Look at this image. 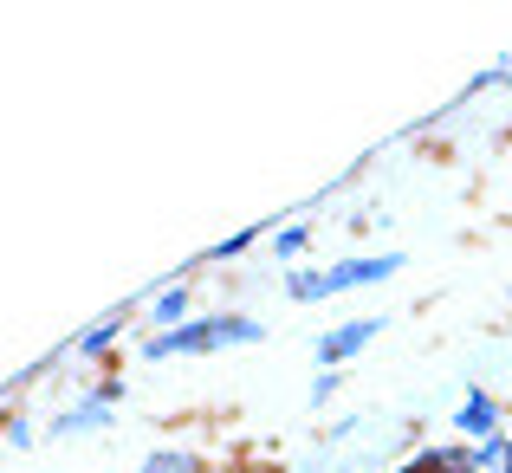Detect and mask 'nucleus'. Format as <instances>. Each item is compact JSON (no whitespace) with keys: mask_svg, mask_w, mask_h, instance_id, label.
I'll list each match as a JSON object with an SVG mask.
<instances>
[{"mask_svg":"<svg viewBox=\"0 0 512 473\" xmlns=\"http://www.w3.org/2000/svg\"><path fill=\"white\" fill-rule=\"evenodd\" d=\"M260 234H266V227H240V234H234V240H221V247H214L208 260H240V253H247V247H253Z\"/></svg>","mask_w":512,"mask_h":473,"instance_id":"9d476101","label":"nucleus"},{"mask_svg":"<svg viewBox=\"0 0 512 473\" xmlns=\"http://www.w3.org/2000/svg\"><path fill=\"white\" fill-rule=\"evenodd\" d=\"M150 324H156V337L188 324V286H182V279H169L163 292H150Z\"/></svg>","mask_w":512,"mask_h":473,"instance_id":"423d86ee","label":"nucleus"},{"mask_svg":"<svg viewBox=\"0 0 512 473\" xmlns=\"http://www.w3.org/2000/svg\"><path fill=\"white\" fill-rule=\"evenodd\" d=\"M338 383H344L338 370H318V376H312V396H305V402H312V409H325V402L338 396Z\"/></svg>","mask_w":512,"mask_h":473,"instance_id":"9b49d317","label":"nucleus"},{"mask_svg":"<svg viewBox=\"0 0 512 473\" xmlns=\"http://www.w3.org/2000/svg\"><path fill=\"white\" fill-rule=\"evenodd\" d=\"M376 337H383V318H350V324H331V331L318 337V363H325V370H338V363H350L357 350H370Z\"/></svg>","mask_w":512,"mask_h":473,"instance_id":"7ed1b4c3","label":"nucleus"},{"mask_svg":"<svg viewBox=\"0 0 512 473\" xmlns=\"http://www.w3.org/2000/svg\"><path fill=\"white\" fill-rule=\"evenodd\" d=\"M111 409H117V396H85V402H72V409L59 415V435H98V428H111Z\"/></svg>","mask_w":512,"mask_h":473,"instance_id":"39448f33","label":"nucleus"},{"mask_svg":"<svg viewBox=\"0 0 512 473\" xmlns=\"http://www.w3.org/2000/svg\"><path fill=\"white\" fill-rule=\"evenodd\" d=\"M506 415H512V409H500L487 389H467V396H461V415H454V428H461V435L480 448V441H500V422H506Z\"/></svg>","mask_w":512,"mask_h":473,"instance_id":"20e7f679","label":"nucleus"},{"mask_svg":"<svg viewBox=\"0 0 512 473\" xmlns=\"http://www.w3.org/2000/svg\"><path fill=\"white\" fill-rule=\"evenodd\" d=\"M409 473H441V467L428 461V454H415V461H409Z\"/></svg>","mask_w":512,"mask_h":473,"instance_id":"ddd939ff","label":"nucleus"},{"mask_svg":"<svg viewBox=\"0 0 512 473\" xmlns=\"http://www.w3.org/2000/svg\"><path fill=\"white\" fill-rule=\"evenodd\" d=\"M402 260H409V253H370V260L318 266V286H325V299H331V292H363V286H376V279H396Z\"/></svg>","mask_w":512,"mask_h":473,"instance_id":"f03ea898","label":"nucleus"},{"mask_svg":"<svg viewBox=\"0 0 512 473\" xmlns=\"http://www.w3.org/2000/svg\"><path fill=\"white\" fill-rule=\"evenodd\" d=\"M305 247H312V234H305V227H279V234H273V260H299Z\"/></svg>","mask_w":512,"mask_h":473,"instance_id":"1a4fd4ad","label":"nucleus"},{"mask_svg":"<svg viewBox=\"0 0 512 473\" xmlns=\"http://www.w3.org/2000/svg\"><path fill=\"white\" fill-rule=\"evenodd\" d=\"M137 473H201V461H195V454H182V448H156Z\"/></svg>","mask_w":512,"mask_h":473,"instance_id":"6e6552de","label":"nucleus"},{"mask_svg":"<svg viewBox=\"0 0 512 473\" xmlns=\"http://www.w3.org/2000/svg\"><path fill=\"white\" fill-rule=\"evenodd\" d=\"M266 324L247 318V312H214V318H188L182 331H163L143 344V357L163 363V357H208V350H227V344H260Z\"/></svg>","mask_w":512,"mask_h":473,"instance_id":"f257e3e1","label":"nucleus"},{"mask_svg":"<svg viewBox=\"0 0 512 473\" xmlns=\"http://www.w3.org/2000/svg\"><path fill=\"white\" fill-rule=\"evenodd\" d=\"M124 318H130V305H117L111 318H98V324H91L85 337H78V357H104V350H111V337L124 331Z\"/></svg>","mask_w":512,"mask_h":473,"instance_id":"0eeeda50","label":"nucleus"},{"mask_svg":"<svg viewBox=\"0 0 512 473\" xmlns=\"http://www.w3.org/2000/svg\"><path fill=\"white\" fill-rule=\"evenodd\" d=\"M7 448H13V454L33 448V422H26V415H7Z\"/></svg>","mask_w":512,"mask_h":473,"instance_id":"f8f14e48","label":"nucleus"}]
</instances>
